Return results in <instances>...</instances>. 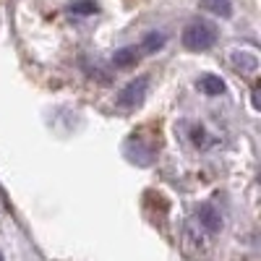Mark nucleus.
I'll return each mask as SVG.
<instances>
[{
	"mask_svg": "<svg viewBox=\"0 0 261 261\" xmlns=\"http://www.w3.org/2000/svg\"><path fill=\"white\" fill-rule=\"evenodd\" d=\"M217 42V29L204 18H196L183 29V45L193 53H201V50H209Z\"/></svg>",
	"mask_w": 261,
	"mask_h": 261,
	"instance_id": "1",
	"label": "nucleus"
},
{
	"mask_svg": "<svg viewBox=\"0 0 261 261\" xmlns=\"http://www.w3.org/2000/svg\"><path fill=\"white\" fill-rule=\"evenodd\" d=\"M180 241H183V248L191 253V256H199V253H206L209 248V241H206V232L199 227V225H183V232H180Z\"/></svg>",
	"mask_w": 261,
	"mask_h": 261,
	"instance_id": "2",
	"label": "nucleus"
},
{
	"mask_svg": "<svg viewBox=\"0 0 261 261\" xmlns=\"http://www.w3.org/2000/svg\"><path fill=\"white\" fill-rule=\"evenodd\" d=\"M146 89H149V76H141V79H136V81H130L125 89L118 94V105L125 107V110L141 105L144 97H146Z\"/></svg>",
	"mask_w": 261,
	"mask_h": 261,
	"instance_id": "3",
	"label": "nucleus"
},
{
	"mask_svg": "<svg viewBox=\"0 0 261 261\" xmlns=\"http://www.w3.org/2000/svg\"><path fill=\"white\" fill-rule=\"evenodd\" d=\"M196 222H199V227L204 232H212V235L222 230V217L212 204H201L199 209H196Z\"/></svg>",
	"mask_w": 261,
	"mask_h": 261,
	"instance_id": "4",
	"label": "nucleus"
},
{
	"mask_svg": "<svg viewBox=\"0 0 261 261\" xmlns=\"http://www.w3.org/2000/svg\"><path fill=\"white\" fill-rule=\"evenodd\" d=\"M232 65H235L241 73H256L258 58H256V53H251V50H235V53H232Z\"/></svg>",
	"mask_w": 261,
	"mask_h": 261,
	"instance_id": "5",
	"label": "nucleus"
},
{
	"mask_svg": "<svg viewBox=\"0 0 261 261\" xmlns=\"http://www.w3.org/2000/svg\"><path fill=\"white\" fill-rule=\"evenodd\" d=\"M199 8L212 13V16H222V18L232 16V3L230 0H199Z\"/></svg>",
	"mask_w": 261,
	"mask_h": 261,
	"instance_id": "6",
	"label": "nucleus"
},
{
	"mask_svg": "<svg viewBox=\"0 0 261 261\" xmlns=\"http://www.w3.org/2000/svg\"><path fill=\"white\" fill-rule=\"evenodd\" d=\"M139 55H141V50L139 47H120V50H115V55H113V63H115V68H130L136 60H139Z\"/></svg>",
	"mask_w": 261,
	"mask_h": 261,
	"instance_id": "7",
	"label": "nucleus"
},
{
	"mask_svg": "<svg viewBox=\"0 0 261 261\" xmlns=\"http://www.w3.org/2000/svg\"><path fill=\"white\" fill-rule=\"evenodd\" d=\"M199 92H204L206 97H220L225 92V81L217 76H201L199 79Z\"/></svg>",
	"mask_w": 261,
	"mask_h": 261,
	"instance_id": "8",
	"label": "nucleus"
},
{
	"mask_svg": "<svg viewBox=\"0 0 261 261\" xmlns=\"http://www.w3.org/2000/svg\"><path fill=\"white\" fill-rule=\"evenodd\" d=\"M165 47V34H160V32H151V34H146L144 37V42H141V53H146V55H151V53H157V50H162Z\"/></svg>",
	"mask_w": 261,
	"mask_h": 261,
	"instance_id": "9",
	"label": "nucleus"
},
{
	"mask_svg": "<svg viewBox=\"0 0 261 261\" xmlns=\"http://www.w3.org/2000/svg\"><path fill=\"white\" fill-rule=\"evenodd\" d=\"M65 11L73 16H92V13H97V3L94 0H73V3L65 6Z\"/></svg>",
	"mask_w": 261,
	"mask_h": 261,
	"instance_id": "10",
	"label": "nucleus"
},
{
	"mask_svg": "<svg viewBox=\"0 0 261 261\" xmlns=\"http://www.w3.org/2000/svg\"><path fill=\"white\" fill-rule=\"evenodd\" d=\"M191 139H193V144L196 146H206V134H204V128L201 125H191Z\"/></svg>",
	"mask_w": 261,
	"mask_h": 261,
	"instance_id": "11",
	"label": "nucleus"
},
{
	"mask_svg": "<svg viewBox=\"0 0 261 261\" xmlns=\"http://www.w3.org/2000/svg\"><path fill=\"white\" fill-rule=\"evenodd\" d=\"M251 99H253V107H258V86H253V92H251Z\"/></svg>",
	"mask_w": 261,
	"mask_h": 261,
	"instance_id": "12",
	"label": "nucleus"
},
{
	"mask_svg": "<svg viewBox=\"0 0 261 261\" xmlns=\"http://www.w3.org/2000/svg\"><path fill=\"white\" fill-rule=\"evenodd\" d=\"M0 201H3L6 206H11V201H8V196H6V191H3V186H0Z\"/></svg>",
	"mask_w": 261,
	"mask_h": 261,
	"instance_id": "13",
	"label": "nucleus"
},
{
	"mask_svg": "<svg viewBox=\"0 0 261 261\" xmlns=\"http://www.w3.org/2000/svg\"><path fill=\"white\" fill-rule=\"evenodd\" d=\"M0 261H3V253H0Z\"/></svg>",
	"mask_w": 261,
	"mask_h": 261,
	"instance_id": "14",
	"label": "nucleus"
}]
</instances>
